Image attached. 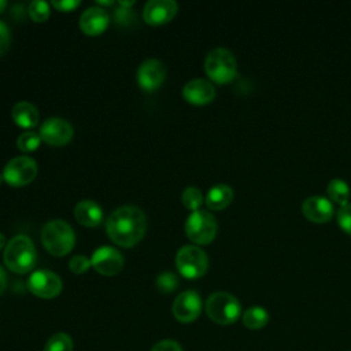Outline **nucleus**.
<instances>
[{"instance_id":"f257e3e1","label":"nucleus","mask_w":351,"mask_h":351,"mask_svg":"<svg viewBox=\"0 0 351 351\" xmlns=\"http://www.w3.org/2000/svg\"><path fill=\"white\" fill-rule=\"evenodd\" d=\"M147 229L145 214L136 206H122L111 213L106 221L108 237L121 247L137 244Z\"/></svg>"},{"instance_id":"f03ea898","label":"nucleus","mask_w":351,"mask_h":351,"mask_svg":"<svg viewBox=\"0 0 351 351\" xmlns=\"http://www.w3.org/2000/svg\"><path fill=\"white\" fill-rule=\"evenodd\" d=\"M3 261L14 273L25 274L30 271L37 261V252L33 241L25 234L14 236L5 245Z\"/></svg>"},{"instance_id":"7ed1b4c3","label":"nucleus","mask_w":351,"mask_h":351,"mask_svg":"<svg viewBox=\"0 0 351 351\" xmlns=\"http://www.w3.org/2000/svg\"><path fill=\"white\" fill-rule=\"evenodd\" d=\"M41 243L52 255L63 256L74 248L75 234L73 228L63 219H52L41 229Z\"/></svg>"},{"instance_id":"20e7f679","label":"nucleus","mask_w":351,"mask_h":351,"mask_svg":"<svg viewBox=\"0 0 351 351\" xmlns=\"http://www.w3.org/2000/svg\"><path fill=\"white\" fill-rule=\"evenodd\" d=\"M206 313L215 324L230 325L241 315V304L232 293L214 292L206 300Z\"/></svg>"},{"instance_id":"39448f33","label":"nucleus","mask_w":351,"mask_h":351,"mask_svg":"<svg viewBox=\"0 0 351 351\" xmlns=\"http://www.w3.org/2000/svg\"><path fill=\"white\" fill-rule=\"evenodd\" d=\"M206 74L217 84L230 82L237 73V62L226 48L211 49L204 60Z\"/></svg>"},{"instance_id":"423d86ee","label":"nucleus","mask_w":351,"mask_h":351,"mask_svg":"<svg viewBox=\"0 0 351 351\" xmlns=\"http://www.w3.org/2000/svg\"><path fill=\"white\" fill-rule=\"evenodd\" d=\"M217 229L218 225L215 217L204 210L192 211L185 222V233L188 239L200 245L211 243L217 234Z\"/></svg>"},{"instance_id":"0eeeda50","label":"nucleus","mask_w":351,"mask_h":351,"mask_svg":"<svg viewBox=\"0 0 351 351\" xmlns=\"http://www.w3.org/2000/svg\"><path fill=\"white\" fill-rule=\"evenodd\" d=\"M176 266L181 276L189 280L202 277L208 269V258L197 245H184L177 251Z\"/></svg>"},{"instance_id":"6e6552de","label":"nucleus","mask_w":351,"mask_h":351,"mask_svg":"<svg viewBox=\"0 0 351 351\" xmlns=\"http://www.w3.org/2000/svg\"><path fill=\"white\" fill-rule=\"evenodd\" d=\"M38 167L33 158L30 156H16L12 158L3 170V178L11 186H23L32 182L37 176Z\"/></svg>"},{"instance_id":"1a4fd4ad","label":"nucleus","mask_w":351,"mask_h":351,"mask_svg":"<svg viewBox=\"0 0 351 351\" xmlns=\"http://www.w3.org/2000/svg\"><path fill=\"white\" fill-rule=\"evenodd\" d=\"M29 291L43 299H52L62 291V280L51 270L40 269L33 271L27 278Z\"/></svg>"},{"instance_id":"9d476101","label":"nucleus","mask_w":351,"mask_h":351,"mask_svg":"<svg viewBox=\"0 0 351 351\" xmlns=\"http://www.w3.org/2000/svg\"><path fill=\"white\" fill-rule=\"evenodd\" d=\"M40 137L49 145H64L74 134L73 126L63 118H48L40 126Z\"/></svg>"},{"instance_id":"9b49d317","label":"nucleus","mask_w":351,"mask_h":351,"mask_svg":"<svg viewBox=\"0 0 351 351\" xmlns=\"http://www.w3.org/2000/svg\"><path fill=\"white\" fill-rule=\"evenodd\" d=\"M90 266L103 276H115L123 267V256L118 250L104 245L92 254Z\"/></svg>"},{"instance_id":"f8f14e48","label":"nucleus","mask_w":351,"mask_h":351,"mask_svg":"<svg viewBox=\"0 0 351 351\" xmlns=\"http://www.w3.org/2000/svg\"><path fill=\"white\" fill-rule=\"evenodd\" d=\"M173 314L177 321L188 324L195 321L202 311V299L197 292L188 289L181 292L173 302Z\"/></svg>"},{"instance_id":"ddd939ff","label":"nucleus","mask_w":351,"mask_h":351,"mask_svg":"<svg viewBox=\"0 0 351 351\" xmlns=\"http://www.w3.org/2000/svg\"><path fill=\"white\" fill-rule=\"evenodd\" d=\"M166 77V67L158 59L144 60L137 70V82L144 90H155Z\"/></svg>"},{"instance_id":"4468645a","label":"nucleus","mask_w":351,"mask_h":351,"mask_svg":"<svg viewBox=\"0 0 351 351\" xmlns=\"http://www.w3.org/2000/svg\"><path fill=\"white\" fill-rule=\"evenodd\" d=\"M178 10L174 0H149L143 10V18L149 25H163L171 21Z\"/></svg>"},{"instance_id":"2eb2a0df","label":"nucleus","mask_w":351,"mask_h":351,"mask_svg":"<svg viewBox=\"0 0 351 351\" xmlns=\"http://www.w3.org/2000/svg\"><path fill=\"white\" fill-rule=\"evenodd\" d=\"M303 215L315 223H325L333 217V204L325 196H308L302 203Z\"/></svg>"},{"instance_id":"dca6fc26","label":"nucleus","mask_w":351,"mask_h":351,"mask_svg":"<svg viewBox=\"0 0 351 351\" xmlns=\"http://www.w3.org/2000/svg\"><path fill=\"white\" fill-rule=\"evenodd\" d=\"M184 99L196 106L207 104L215 97V88L211 82L203 78H195L188 81L182 88Z\"/></svg>"},{"instance_id":"f3484780","label":"nucleus","mask_w":351,"mask_h":351,"mask_svg":"<svg viewBox=\"0 0 351 351\" xmlns=\"http://www.w3.org/2000/svg\"><path fill=\"white\" fill-rule=\"evenodd\" d=\"M110 22L107 11L101 7H89L80 16V29L88 36H97L103 33Z\"/></svg>"},{"instance_id":"a211bd4d","label":"nucleus","mask_w":351,"mask_h":351,"mask_svg":"<svg viewBox=\"0 0 351 351\" xmlns=\"http://www.w3.org/2000/svg\"><path fill=\"white\" fill-rule=\"evenodd\" d=\"M74 217L81 225L93 228L103 221V211L97 203L92 200H81L74 208Z\"/></svg>"},{"instance_id":"6ab92c4d","label":"nucleus","mask_w":351,"mask_h":351,"mask_svg":"<svg viewBox=\"0 0 351 351\" xmlns=\"http://www.w3.org/2000/svg\"><path fill=\"white\" fill-rule=\"evenodd\" d=\"M233 200V189L226 184L214 185L206 195V206L211 210H223Z\"/></svg>"},{"instance_id":"aec40b11","label":"nucleus","mask_w":351,"mask_h":351,"mask_svg":"<svg viewBox=\"0 0 351 351\" xmlns=\"http://www.w3.org/2000/svg\"><path fill=\"white\" fill-rule=\"evenodd\" d=\"M12 119L21 128H34L38 123V110L29 101H19L12 107Z\"/></svg>"},{"instance_id":"412c9836","label":"nucleus","mask_w":351,"mask_h":351,"mask_svg":"<svg viewBox=\"0 0 351 351\" xmlns=\"http://www.w3.org/2000/svg\"><path fill=\"white\" fill-rule=\"evenodd\" d=\"M241 321L248 329H261L269 322V314L263 307L252 306L243 313Z\"/></svg>"},{"instance_id":"4be33fe9","label":"nucleus","mask_w":351,"mask_h":351,"mask_svg":"<svg viewBox=\"0 0 351 351\" xmlns=\"http://www.w3.org/2000/svg\"><path fill=\"white\" fill-rule=\"evenodd\" d=\"M326 193L329 196V199L341 206H346L350 200V188L347 185L346 181L340 180V178H333L332 181H329L328 186H326Z\"/></svg>"},{"instance_id":"5701e85b","label":"nucleus","mask_w":351,"mask_h":351,"mask_svg":"<svg viewBox=\"0 0 351 351\" xmlns=\"http://www.w3.org/2000/svg\"><path fill=\"white\" fill-rule=\"evenodd\" d=\"M44 351H73V340L67 333H55L47 340Z\"/></svg>"},{"instance_id":"b1692460","label":"nucleus","mask_w":351,"mask_h":351,"mask_svg":"<svg viewBox=\"0 0 351 351\" xmlns=\"http://www.w3.org/2000/svg\"><path fill=\"white\" fill-rule=\"evenodd\" d=\"M181 202L188 210L196 211V210H199V207L203 203V195L199 188L186 186L181 195Z\"/></svg>"},{"instance_id":"393cba45","label":"nucleus","mask_w":351,"mask_h":351,"mask_svg":"<svg viewBox=\"0 0 351 351\" xmlns=\"http://www.w3.org/2000/svg\"><path fill=\"white\" fill-rule=\"evenodd\" d=\"M41 144V137L36 132H23L16 138V147L23 152H32Z\"/></svg>"},{"instance_id":"a878e982","label":"nucleus","mask_w":351,"mask_h":351,"mask_svg":"<svg viewBox=\"0 0 351 351\" xmlns=\"http://www.w3.org/2000/svg\"><path fill=\"white\" fill-rule=\"evenodd\" d=\"M29 15L34 22H44L49 16V4L43 0H34L29 4Z\"/></svg>"},{"instance_id":"bb28decb","label":"nucleus","mask_w":351,"mask_h":351,"mask_svg":"<svg viewBox=\"0 0 351 351\" xmlns=\"http://www.w3.org/2000/svg\"><path fill=\"white\" fill-rule=\"evenodd\" d=\"M178 285L177 277L171 271H165L156 277V287L163 293L173 292Z\"/></svg>"},{"instance_id":"cd10ccee","label":"nucleus","mask_w":351,"mask_h":351,"mask_svg":"<svg viewBox=\"0 0 351 351\" xmlns=\"http://www.w3.org/2000/svg\"><path fill=\"white\" fill-rule=\"evenodd\" d=\"M337 223L339 226L351 236V203H347L346 206H341L337 210Z\"/></svg>"},{"instance_id":"c85d7f7f","label":"nucleus","mask_w":351,"mask_h":351,"mask_svg":"<svg viewBox=\"0 0 351 351\" xmlns=\"http://www.w3.org/2000/svg\"><path fill=\"white\" fill-rule=\"evenodd\" d=\"M90 266V259H88L86 256L84 255H75L70 259V263H69V267L73 273L75 274H82L85 273Z\"/></svg>"},{"instance_id":"c756f323","label":"nucleus","mask_w":351,"mask_h":351,"mask_svg":"<svg viewBox=\"0 0 351 351\" xmlns=\"http://www.w3.org/2000/svg\"><path fill=\"white\" fill-rule=\"evenodd\" d=\"M10 41H11L10 29L3 21H0V55L8 49Z\"/></svg>"},{"instance_id":"7c9ffc66","label":"nucleus","mask_w":351,"mask_h":351,"mask_svg":"<svg viewBox=\"0 0 351 351\" xmlns=\"http://www.w3.org/2000/svg\"><path fill=\"white\" fill-rule=\"evenodd\" d=\"M151 351H182V348L174 340H162L156 343Z\"/></svg>"},{"instance_id":"2f4dec72","label":"nucleus","mask_w":351,"mask_h":351,"mask_svg":"<svg viewBox=\"0 0 351 351\" xmlns=\"http://www.w3.org/2000/svg\"><path fill=\"white\" fill-rule=\"evenodd\" d=\"M51 4L59 10V11H63V12H69V11H73L74 8H77L80 5V1L78 0H62V1H51Z\"/></svg>"},{"instance_id":"473e14b6","label":"nucleus","mask_w":351,"mask_h":351,"mask_svg":"<svg viewBox=\"0 0 351 351\" xmlns=\"http://www.w3.org/2000/svg\"><path fill=\"white\" fill-rule=\"evenodd\" d=\"M5 285H7V277H5V273H4L3 267L0 266V295L4 292Z\"/></svg>"},{"instance_id":"72a5a7b5","label":"nucleus","mask_w":351,"mask_h":351,"mask_svg":"<svg viewBox=\"0 0 351 351\" xmlns=\"http://www.w3.org/2000/svg\"><path fill=\"white\" fill-rule=\"evenodd\" d=\"M4 244H5V237L3 233H0V250L4 247Z\"/></svg>"},{"instance_id":"f704fd0d","label":"nucleus","mask_w":351,"mask_h":351,"mask_svg":"<svg viewBox=\"0 0 351 351\" xmlns=\"http://www.w3.org/2000/svg\"><path fill=\"white\" fill-rule=\"evenodd\" d=\"M132 4H134V1H119V5H123V7H129Z\"/></svg>"},{"instance_id":"c9c22d12","label":"nucleus","mask_w":351,"mask_h":351,"mask_svg":"<svg viewBox=\"0 0 351 351\" xmlns=\"http://www.w3.org/2000/svg\"><path fill=\"white\" fill-rule=\"evenodd\" d=\"M5 5H7V1H4V0H0V12L5 8Z\"/></svg>"},{"instance_id":"e433bc0d","label":"nucleus","mask_w":351,"mask_h":351,"mask_svg":"<svg viewBox=\"0 0 351 351\" xmlns=\"http://www.w3.org/2000/svg\"><path fill=\"white\" fill-rule=\"evenodd\" d=\"M3 180H4V178H3V174H0V184L3 182Z\"/></svg>"}]
</instances>
